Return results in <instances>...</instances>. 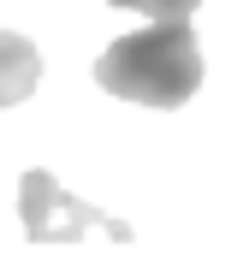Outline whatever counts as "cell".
Returning <instances> with one entry per match:
<instances>
[{
  "label": "cell",
  "mask_w": 249,
  "mask_h": 255,
  "mask_svg": "<svg viewBox=\"0 0 249 255\" xmlns=\"http://www.w3.org/2000/svg\"><path fill=\"white\" fill-rule=\"evenodd\" d=\"M95 83L136 107H160V113L184 107L202 89V42H196L190 18H160L148 30L107 42V54L95 60Z\"/></svg>",
  "instance_id": "cell-1"
},
{
  "label": "cell",
  "mask_w": 249,
  "mask_h": 255,
  "mask_svg": "<svg viewBox=\"0 0 249 255\" xmlns=\"http://www.w3.org/2000/svg\"><path fill=\"white\" fill-rule=\"evenodd\" d=\"M18 220H24V238L30 244H77V238H107V244H130V226L65 196L48 172H24L18 184Z\"/></svg>",
  "instance_id": "cell-2"
},
{
  "label": "cell",
  "mask_w": 249,
  "mask_h": 255,
  "mask_svg": "<svg viewBox=\"0 0 249 255\" xmlns=\"http://www.w3.org/2000/svg\"><path fill=\"white\" fill-rule=\"evenodd\" d=\"M36 77H42L36 42L18 36V30H0V107H18V101L36 89Z\"/></svg>",
  "instance_id": "cell-3"
},
{
  "label": "cell",
  "mask_w": 249,
  "mask_h": 255,
  "mask_svg": "<svg viewBox=\"0 0 249 255\" xmlns=\"http://www.w3.org/2000/svg\"><path fill=\"white\" fill-rule=\"evenodd\" d=\"M113 6H124V12H148V18H190L202 0H113Z\"/></svg>",
  "instance_id": "cell-4"
}]
</instances>
